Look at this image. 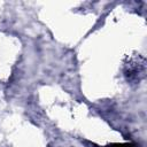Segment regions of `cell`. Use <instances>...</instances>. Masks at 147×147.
<instances>
[{"label": "cell", "mask_w": 147, "mask_h": 147, "mask_svg": "<svg viewBox=\"0 0 147 147\" xmlns=\"http://www.w3.org/2000/svg\"><path fill=\"white\" fill-rule=\"evenodd\" d=\"M111 147H136V146L132 144H121V145H114Z\"/></svg>", "instance_id": "cell-1"}]
</instances>
